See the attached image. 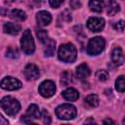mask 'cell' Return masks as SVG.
Listing matches in <instances>:
<instances>
[{"instance_id": "6da1fadb", "label": "cell", "mask_w": 125, "mask_h": 125, "mask_svg": "<svg viewBox=\"0 0 125 125\" xmlns=\"http://www.w3.org/2000/svg\"><path fill=\"white\" fill-rule=\"evenodd\" d=\"M59 59L64 62H72L75 61L76 56H77V51L76 48L74 47L73 44L67 43L61 45L58 51Z\"/></svg>"}, {"instance_id": "7a4b0ae2", "label": "cell", "mask_w": 125, "mask_h": 125, "mask_svg": "<svg viewBox=\"0 0 125 125\" xmlns=\"http://www.w3.org/2000/svg\"><path fill=\"white\" fill-rule=\"evenodd\" d=\"M1 108L8 114L11 116L16 115L20 108H21V104L18 102V100L12 98V97H4L1 100Z\"/></svg>"}, {"instance_id": "3957f363", "label": "cell", "mask_w": 125, "mask_h": 125, "mask_svg": "<svg viewBox=\"0 0 125 125\" xmlns=\"http://www.w3.org/2000/svg\"><path fill=\"white\" fill-rule=\"evenodd\" d=\"M76 113L77 111H76L75 106L70 104H63L56 108L57 116L60 119H63V120L73 119L76 116Z\"/></svg>"}, {"instance_id": "277c9868", "label": "cell", "mask_w": 125, "mask_h": 125, "mask_svg": "<svg viewBox=\"0 0 125 125\" xmlns=\"http://www.w3.org/2000/svg\"><path fill=\"white\" fill-rule=\"evenodd\" d=\"M21 46L22 51L27 55H31L34 52L35 50L34 40H33L31 31L29 29H26L23 31V34L21 40Z\"/></svg>"}, {"instance_id": "5b68a950", "label": "cell", "mask_w": 125, "mask_h": 125, "mask_svg": "<svg viewBox=\"0 0 125 125\" xmlns=\"http://www.w3.org/2000/svg\"><path fill=\"white\" fill-rule=\"evenodd\" d=\"M104 45H105V43H104V38H102L100 36L91 38L89 40V43L87 46V53L91 56L98 55L104 50Z\"/></svg>"}, {"instance_id": "8992f818", "label": "cell", "mask_w": 125, "mask_h": 125, "mask_svg": "<svg viewBox=\"0 0 125 125\" xmlns=\"http://www.w3.org/2000/svg\"><path fill=\"white\" fill-rule=\"evenodd\" d=\"M40 95L44 98H50L55 94L56 91V85L53 81L51 80H45L43 81L38 89Z\"/></svg>"}, {"instance_id": "52a82bcc", "label": "cell", "mask_w": 125, "mask_h": 125, "mask_svg": "<svg viewBox=\"0 0 125 125\" xmlns=\"http://www.w3.org/2000/svg\"><path fill=\"white\" fill-rule=\"evenodd\" d=\"M1 87L5 90H9V91H14V90H18L21 87V83L20 80L11 77V76H7L5 78L2 79L1 81Z\"/></svg>"}, {"instance_id": "ba28073f", "label": "cell", "mask_w": 125, "mask_h": 125, "mask_svg": "<svg viewBox=\"0 0 125 125\" xmlns=\"http://www.w3.org/2000/svg\"><path fill=\"white\" fill-rule=\"evenodd\" d=\"M104 26V20L102 18H90L87 21V27L94 32L101 31Z\"/></svg>"}, {"instance_id": "9c48e42d", "label": "cell", "mask_w": 125, "mask_h": 125, "mask_svg": "<svg viewBox=\"0 0 125 125\" xmlns=\"http://www.w3.org/2000/svg\"><path fill=\"white\" fill-rule=\"evenodd\" d=\"M23 72H24V75L27 78V80H35L39 77V74H40L38 67L33 63H28L25 66Z\"/></svg>"}, {"instance_id": "30bf717a", "label": "cell", "mask_w": 125, "mask_h": 125, "mask_svg": "<svg viewBox=\"0 0 125 125\" xmlns=\"http://www.w3.org/2000/svg\"><path fill=\"white\" fill-rule=\"evenodd\" d=\"M36 21H37L38 24L41 25V26L48 25L52 21L51 14L47 11H40L36 15Z\"/></svg>"}, {"instance_id": "8fae6325", "label": "cell", "mask_w": 125, "mask_h": 125, "mask_svg": "<svg viewBox=\"0 0 125 125\" xmlns=\"http://www.w3.org/2000/svg\"><path fill=\"white\" fill-rule=\"evenodd\" d=\"M111 60L115 64H121L124 62V56L120 47H115L111 52Z\"/></svg>"}, {"instance_id": "7c38bea8", "label": "cell", "mask_w": 125, "mask_h": 125, "mask_svg": "<svg viewBox=\"0 0 125 125\" xmlns=\"http://www.w3.org/2000/svg\"><path fill=\"white\" fill-rule=\"evenodd\" d=\"M75 72H76V76L79 79H85L90 75V68L86 63H81L76 67Z\"/></svg>"}, {"instance_id": "4fadbf2b", "label": "cell", "mask_w": 125, "mask_h": 125, "mask_svg": "<svg viewBox=\"0 0 125 125\" xmlns=\"http://www.w3.org/2000/svg\"><path fill=\"white\" fill-rule=\"evenodd\" d=\"M120 10L119 4L117 3L116 0H107L106 3V13L109 16H113L115 14H117Z\"/></svg>"}, {"instance_id": "5bb4252c", "label": "cell", "mask_w": 125, "mask_h": 125, "mask_svg": "<svg viewBox=\"0 0 125 125\" xmlns=\"http://www.w3.org/2000/svg\"><path fill=\"white\" fill-rule=\"evenodd\" d=\"M3 29L8 34L16 35L21 31V25L17 23H13V22H6L3 26Z\"/></svg>"}, {"instance_id": "9a60e30c", "label": "cell", "mask_w": 125, "mask_h": 125, "mask_svg": "<svg viewBox=\"0 0 125 125\" xmlns=\"http://www.w3.org/2000/svg\"><path fill=\"white\" fill-rule=\"evenodd\" d=\"M62 97L70 102H74L79 98V93L73 88H67L62 92Z\"/></svg>"}, {"instance_id": "2e32d148", "label": "cell", "mask_w": 125, "mask_h": 125, "mask_svg": "<svg viewBox=\"0 0 125 125\" xmlns=\"http://www.w3.org/2000/svg\"><path fill=\"white\" fill-rule=\"evenodd\" d=\"M27 117H29L30 119H38L39 117H41V113L39 111V108L36 104H30L26 110V114Z\"/></svg>"}, {"instance_id": "e0dca14e", "label": "cell", "mask_w": 125, "mask_h": 125, "mask_svg": "<svg viewBox=\"0 0 125 125\" xmlns=\"http://www.w3.org/2000/svg\"><path fill=\"white\" fill-rule=\"evenodd\" d=\"M89 7L92 11L100 13V12H102V10L104 8V1L103 0H90Z\"/></svg>"}, {"instance_id": "ac0fdd59", "label": "cell", "mask_w": 125, "mask_h": 125, "mask_svg": "<svg viewBox=\"0 0 125 125\" xmlns=\"http://www.w3.org/2000/svg\"><path fill=\"white\" fill-rule=\"evenodd\" d=\"M44 46H45V48H44V54H45V56H49V57L50 56H53L54 53H55V49H56V42L51 39Z\"/></svg>"}, {"instance_id": "d6986e66", "label": "cell", "mask_w": 125, "mask_h": 125, "mask_svg": "<svg viewBox=\"0 0 125 125\" xmlns=\"http://www.w3.org/2000/svg\"><path fill=\"white\" fill-rule=\"evenodd\" d=\"M85 104H88L90 107H96L99 105V98L95 94H91L86 97L85 99Z\"/></svg>"}, {"instance_id": "ffe728a7", "label": "cell", "mask_w": 125, "mask_h": 125, "mask_svg": "<svg viewBox=\"0 0 125 125\" xmlns=\"http://www.w3.org/2000/svg\"><path fill=\"white\" fill-rule=\"evenodd\" d=\"M25 13L21 10H19V9H15L11 12V18L15 21H21L25 19Z\"/></svg>"}, {"instance_id": "44dd1931", "label": "cell", "mask_w": 125, "mask_h": 125, "mask_svg": "<svg viewBox=\"0 0 125 125\" xmlns=\"http://www.w3.org/2000/svg\"><path fill=\"white\" fill-rule=\"evenodd\" d=\"M72 81V73L70 71H64L61 75V83L63 86H67Z\"/></svg>"}, {"instance_id": "7402d4cb", "label": "cell", "mask_w": 125, "mask_h": 125, "mask_svg": "<svg viewBox=\"0 0 125 125\" xmlns=\"http://www.w3.org/2000/svg\"><path fill=\"white\" fill-rule=\"evenodd\" d=\"M115 88L118 92H125V75H121L116 79Z\"/></svg>"}, {"instance_id": "603a6c76", "label": "cell", "mask_w": 125, "mask_h": 125, "mask_svg": "<svg viewBox=\"0 0 125 125\" xmlns=\"http://www.w3.org/2000/svg\"><path fill=\"white\" fill-rule=\"evenodd\" d=\"M37 37H38V39H39V41L43 44V45H45L46 43H48L51 39L49 38V36H48V33H47V31L46 30H38L37 31Z\"/></svg>"}, {"instance_id": "cb8c5ba5", "label": "cell", "mask_w": 125, "mask_h": 125, "mask_svg": "<svg viewBox=\"0 0 125 125\" xmlns=\"http://www.w3.org/2000/svg\"><path fill=\"white\" fill-rule=\"evenodd\" d=\"M96 76L100 81L104 82V81H106L108 79V72L105 70H98L96 73Z\"/></svg>"}, {"instance_id": "d4e9b609", "label": "cell", "mask_w": 125, "mask_h": 125, "mask_svg": "<svg viewBox=\"0 0 125 125\" xmlns=\"http://www.w3.org/2000/svg\"><path fill=\"white\" fill-rule=\"evenodd\" d=\"M41 119H42V121H43L45 124H50V123H51L50 114H49V112H48L46 109H43V110H42V112H41Z\"/></svg>"}, {"instance_id": "484cf974", "label": "cell", "mask_w": 125, "mask_h": 125, "mask_svg": "<svg viewBox=\"0 0 125 125\" xmlns=\"http://www.w3.org/2000/svg\"><path fill=\"white\" fill-rule=\"evenodd\" d=\"M6 54H7V57H10V58H18L19 56V52L15 48H9Z\"/></svg>"}, {"instance_id": "4316f807", "label": "cell", "mask_w": 125, "mask_h": 125, "mask_svg": "<svg viewBox=\"0 0 125 125\" xmlns=\"http://www.w3.org/2000/svg\"><path fill=\"white\" fill-rule=\"evenodd\" d=\"M114 29L117 31H123L125 29V21H119L116 23H114Z\"/></svg>"}, {"instance_id": "83f0119b", "label": "cell", "mask_w": 125, "mask_h": 125, "mask_svg": "<svg viewBox=\"0 0 125 125\" xmlns=\"http://www.w3.org/2000/svg\"><path fill=\"white\" fill-rule=\"evenodd\" d=\"M61 18L63 19L65 21H71V15H70V13H69L67 10L63 11V12L61 14Z\"/></svg>"}, {"instance_id": "f1b7e54d", "label": "cell", "mask_w": 125, "mask_h": 125, "mask_svg": "<svg viewBox=\"0 0 125 125\" xmlns=\"http://www.w3.org/2000/svg\"><path fill=\"white\" fill-rule=\"evenodd\" d=\"M63 1L64 0H49V3L53 8H59L63 3Z\"/></svg>"}, {"instance_id": "f546056e", "label": "cell", "mask_w": 125, "mask_h": 125, "mask_svg": "<svg viewBox=\"0 0 125 125\" xmlns=\"http://www.w3.org/2000/svg\"><path fill=\"white\" fill-rule=\"evenodd\" d=\"M69 4H70V6L73 8V9H76V8H78V7H80V2L79 1H77V0H71L70 2H69Z\"/></svg>"}, {"instance_id": "4dcf8cb0", "label": "cell", "mask_w": 125, "mask_h": 125, "mask_svg": "<svg viewBox=\"0 0 125 125\" xmlns=\"http://www.w3.org/2000/svg\"><path fill=\"white\" fill-rule=\"evenodd\" d=\"M103 123L104 124H109V123L110 124H114V121H112L111 119H105V120L103 121Z\"/></svg>"}, {"instance_id": "1f68e13d", "label": "cell", "mask_w": 125, "mask_h": 125, "mask_svg": "<svg viewBox=\"0 0 125 125\" xmlns=\"http://www.w3.org/2000/svg\"><path fill=\"white\" fill-rule=\"evenodd\" d=\"M0 119H1V122H0V125H5V124H8V121H6L5 119H4V117L1 115V117H0Z\"/></svg>"}, {"instance_id": "d6a6232c", "label": "cell", "mask_w": 125, "mask_h": 125, "mask_svg": "<svg viewBox=\"0 0 125 125\" xmlns=\"http://www.w3.org/2000/svg\"><path fill=\"white\" fill-rule=\"evenodd\" d=\"M85 123H95V120L94 119H87L85 121Z\"/></svg>"}, {"instance_id": "836d02e7", "label": "cell", "mask_w": 125, "mask_h": 125, "mask_svg": "<svg viewBox=\"0 0 125 125\" xmlns=\"http://www.w3.org/2000/svg\"><path fill=\"white\" fill-rule=\"evenodd\" d=\"M122 123H123V124H125V118L123 119V121H122Z\"/></svg>"}]
</instances>
